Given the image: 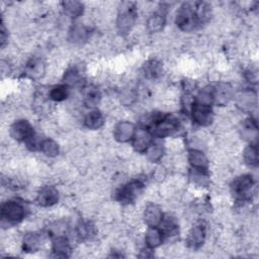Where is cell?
<instances>
[{"mask_svg":"<svg viewBox=\"0 0 259 259\" xmlns=\"http://www.w3.org/2000/svg\"><path fill=\"white\" fill-rule=\"evenodd\" d=\"M188 162L193 170L206 173L208 169V160L199 150L192 149L188 152Z\"/></svg>","mask_w":259,"mask_h":259,"instance_id":"cell-12","label":"cell"},{"mask_svg":"<svg viewBox=\"0 0 259 259\" xmlns=\"http://www.w3.org/2000/svg\"><path fill=\"white\" fill-rule=\"evenodd\" d=\"M163 233L158 227H149L145 235V242L148 248L155 249L162 244Z\"/></svg>","mask_w":259,"mask_h":259,"instance_id":"cell-15","label":"cell"},{"mask_svg":"<svg viewBox=\"0 0 259 259\" xmlns=\"http://www.w3.org/2000/svg\"><path fill=\"white\" fill-rule=\"evenodd\" d=\"M39 150L48 157H56L59 154L60 148H59V145L57 144V142L48 138V139L42 140Z\"/></svg>","mask_w":259,"mask_h":259,"instance_id":"cell-25","label":"cell"},{"mask_svg":"<svg viewBox=\"0 0 259 259\" xmlns=\"http://www.w3.org/2000/svg\"><path fill=\"white\" fill-rule=\"evenodd\" d=\"M104 123V117L100 110L93 109L89 111L84 117V124L87 128L97 130L100 128Z\"/></svg>","mask_w":259,"mask_h":259,"instance_id":"cell-16","label":"cell"},{"mask_svg":"<svg viewBox=\"0 0 259 259\" xmlns=\"http://www.w3.org/2000/svg\"><path fill=\"white\" fill-rule=\"evenodd\" d=\"M152 141H153V135L149 130L145 127L136 128V132L133 138V147L137 152L139 153L146 152L149 149V147L152 145Z\"/></svg>","mask_w":259,"mask_h":259,"instance_id":"cell-7","label":"cell"},{"mask_svg":"<svg viewBox=\"0 0 259 259\" xmlns=\"http://www.w3.org/2000/svg\"><path fill=\"white\" fill-rule=\"evenodd\" d=\"M59 200L58 190L54 186H44L36 195L37 203L42 207H49L56 204Z\"/></svg>","mask_w":259,"mask_h":259,"instance_id":"cell-11","label":"cell"},{"mask_svg":"<svg viewBox=\"0 0 259 259\" xmlns=\"http://www.w3.org/2000/svg\"><path fill=\"white\" fill-rule=\"evenodd\" d=\"M53 251L57 257H67L70 251L68 239L63 236H58L53 242Z\"/></svg>","mask_w":259,"mask_h":259,"instance_id":"cell-18","label":"cell"},{"mask_svg":"<svg viewBox=\"0 0 259 259\" xmlns=\"http://www.w3.org/2000/svg\"><path fill=\"white\" fill-rule=\"evenodd\" d=\"M83 100L87 106H95L100 101V92L96 87L89 86L83 92Z\"/></svg>","mask_w":259,"mask_h":259,"instance_id":"cell-22","label":"cell"},{"mask_svg":"<svg viewBox=\"0 0 259 259\" xmlns=\"http://www.w3.org/2000/svg\"><path fill=\"white\" fill-rule=\"evenodd\" d=\"M136 132V126L131 121H119L113 130V137L119 143H126L133 140Z\"/></svg>","mask_w":259,"mask_h":259,"instance_id":"cell-10","label":"cell"},{"mask_svg":"<svg viewBox=\"0 0 259 259\" xmlns=\"http://www.w3.org/2000/svg\"><path fill=\"white\" fill-rule=\"evenodd\" d=\"M68 96H69V89L67 85L54 86L49 92V97L56 102L64 101Z\"/></svg>","mask_w":259,"mask_h":259,"instance_id":"cell-26","label":"cell"},{"mask_svg":"<svg viewBox=\"0 0 259 259\" xmlns=\"http://www.w3.org/2000/svg\"><path fill=\"white\" fill-rule=\"evenodd\" d=\"M41 244V237L36 233H28L23 238V249L27 252L36 251Z\"/></svg>","mask_w":259,"mask_h":259,"instance_id":"cell-20","label":"cell"},{"mask_svg":"<svg viewBox=\"0 0 259 259\" xmlns=\"http://www.w3.org/2000/svg\"><path fill=\"white\" fill-rule=\"evenodd\" d=\"M25 215L24 205L17 200H8L2 204L1 219L2 222L9 225H16L20 223Z\"/></svg>","mask_w":259,"mask_h":259,"instance_id":"cell-3","label":"cell"},{"mask_svg":"<svg viewBox=\"0 0 259 259\" xmlns=\"http://www.w3.org/2000/svg\"><path fill=\"white\" fill-rule=\"evenodd\" d=\"M32 135V126L26 119H18L10 126V136L16 141L26 142Z\"/></svg>","mask_w":259,"mask_h":259,"instance_id":"cell-6","label":"cell"},{"mask_svg":"<svg viewBox=\"0 0 259 259\" xmlns=\"http://www.w3.org/2000/svg\"><path fill=\"white\" fill-rule=\"evenodd\" d=\"M253 186V179L250 175H242L240 177H237L232 185H231V189L232 192L240 198L246 197L250 192H251V188Z\"/></svg>","mask_w":259,"mask_h":259,"instance_id":"cell-9","label":"cell"},{"mask_svg":"<svg viewBox=\"0 0 259 259\" xmlns=\"http://www.w3.org/2000/svg\"><path fill=\"white\" fill-rule=\"evenodd\" d=\"M165 24V16L161 13L152 14L147 20V28L150 32H159Z\"/></svg>","mask_w":259,"mask_h":259,"instance_id":"cell-21","label":"cell"},{"mask_svg":"<svg viewBox=\"0 0 259 259\" xmlns=\"http://www.w3.org/2000/svg\"><path fill=\"white\" fill-rule=\"evenodd\" d=\"M176 24L182 31H192L196 29L204 20L202 19L197 3H184L176 13Z\"/></svg>","mask_w":259,"mask_h":259,"instance_id":"cell-1","label":"cell"},{"mask_svg":"<svg viewBox=\"0 0 259 259\" xmlns=\"http://www.w3.org/2000/svg\"><path fill=\"white\" fill-rule=\"evenodd\" d=\"M88 36V30L83 25H75L70 31V39L73 42L80 44L84 41Z\"/></svg>","mask_w":259,"mask_h":259,"instance_id":"cell-27","label":"cell"},{"mask_svg":"<svg viewBox=\"0 0 259 259\" xmlns=\"http://www.w3.org/2000/svg\"><path fill=\"white\" fill-rule=\"evenodd\" d=\"M144 222L149 227H157L163 220L161 208L156 204H149L146 206L143 214Z\"/></svg>","mask_w":259,"mask_h":259,"instance_id":"cell-13","label":"cell"},{"mask_svg":"<svg viewBox=\"0 0 259 259\" xmlns=\"http://www.w3.org/2000/svg\"><path fill=\"white\" fill-rule=\"evenodd\" d=\"M136 21L135 4L132 2H122L116 18V27L120 33L128 32Z\"/></svg>","mask_w":259,"mask_h":259,"instance_id":"cell-4","label":"cell"},{"mask_svg":"<svg viewBox=\"0 0 259 259\" xmlns=\"http://www.w3.org/2000/svg\"><path fill=\"white\" fill-rule=\"evenodd\" d=\"M152 135L158 138H165L173 135L179 128V121L171 114L162 115L153 120Z\"/></svg>","mask_w":259,"mask_h":259,"instance_id":"cell-2","label":"cell"},{"mask_svg":"<svg viewBox=\"0 0 259 259\" xmlns=\"http://www.w3.org/2000/svg\"><path fill=\"white\" fill-rule=\"evenodd\" d=\"M45 64L42 63V61L34 59L31 60L27 66H26V73L34 79L40 78L44 74H45Z\"/></svg>","mask_w":259,"mask_h":259,"instance_id":"cell-23","label":"cell"},{"mask_svg":"<svg viewBox=\"0 0 259 259\" xmlns=\"http://www.w3.org/2000/svg\"><path fill=\"white\" fill-rule=\"evenodd\" d=\"M232 97V87L229 84L221 83L213 89V101L217 104H226Z\"/></svg>","mask_w":259,"mask_h":259,"instance_id":"cell-17","label":"cell"},{"mask_svg":"<svg viewBox=\"0 0 259 259\" xmlns=\"http://www.w3.org/2000/svg\"><path fill=\"white\" fill-rule=\"evenodd\" d=\"M204 240H205V229L203 226L197 225L189 231L187 235L186 243L189 248L198 249L199 247L202 246V244L204 243Z\"/></svg>","mask_w":259,"mask_h":259,"instance_id":"cell-14","label":"cell"},{"mask_svg":"<svg viewBox=\"0 0 259 259\" xmlns=\"http://www.w3.org/2000/svg\"><path fill=\"white\" fill-rule=\"evenodd\" d=\"M164 150L160 145H151L146 151L147 158L151 162H158L163 157Z\"/></svg>","mask_w":259,"mask_h":259,"instance_id":"cell-29","label":"cell"},{"mask_svg":"<svg viewBox=\"0 0 259 259\" xmlns=\"http://www.w3.org/2000/svg\"><path fill=\"white\" fill-rule=\"evenodd\" d=\"M190 112L192 115V119L201 126H206L210 124L213 119V113L210 105H205L194 101L191 104Z\"/></svg>","mask_w":259,"mask_h":259,"instance_id":"cell-5","label":"cell"},{"mask_svg":"<svg viewBox=\"0 0 259 259\" xmlns=\"http://www.w3.org/2000/svg\"><path fill=\"white\" fill-rule=\"evenodd\" d=\"M244 161L247 165L251 167H256L258 165V157H257V147L254 145L248 146L243 153Z\"/></svg>","mask_w":259,"mask_h":259,"instance_id":"cell-28","label":"cell"},{"mask_svg":"<svg viewBox=\"0 0 259 259\" xmlns=\"http://www.w3.org/2000/svg\"><path fill=\"white\" fill-rule=\"evenodd\" d=\"M144 74L149 79L157 78L162 73V66L157 60H150L144 65Z\"/></svg>","mask_w":259,"mask_h":259,"instance_id":"cell-24","label":"cell"},{"mask_svg":"<svg viewBox=\"0 0 259 259\" xmlns=\"http://www.w3.org/2000/svg\"><path fill=\"white\" fill-rule=\"evenodd\" d=\"M142 183L138 180L131 181L124 185H122L116 192V197L121 202H132L138 194L141 192L142 189Z\"/></svg>","mask_w":259,"mask_h":259,"instance_id":"cell-8","label":"cell"},{"mask_svg":"<svg viewBox=\"0 0 259 259\" xmlns=\"http://www.w3.org/2000/svg\"><path fill=\"white\" fill-rule=\"evenodd\" d=\"M65 13L71 18L79 17L84 10V6L79 1H64L62 3Z\"/></svg>","mask_w":259,"mask_h":259,"instance_id":"cell-19","label":"cell"}]
</instances>
